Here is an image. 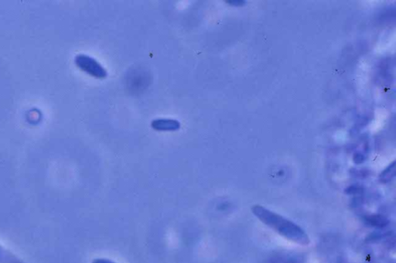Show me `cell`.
I'll return each mask as SVG.
<instances>
[{
    "label": "cell",
    "instance_id": "obj_1",
    "mask_svg": "<svg viewBox=\"0 0 396 263\" xmlns=\"http://www.w3.org/2000/svg\"><path fill=\"white\" fill-rule=\"evenodd\" d=\"M252 210H253V214L262 222L271 227L286 238L296 241V242L300 243V244H307L309 242V238L307 234L300 226L295 224L293 221L269 210V209L265 208L263 206H253Z\"/></svg>",
    "mask_w": 396,
    "mask_h": 263
},
{
    "label": "cell",
    "instance_id": "obj_2",
    "mask_svg": "<svg viewBox=\"0 0 396 263\" xmlns=\"http://www.w3.org/2000/svg\"><path fill=\"white\" fill-rule=\"evenodd\" d=\"M75 65L78 68L82 70V72H85L88 75L98 78V79H104L108 76L106 70L98 63L96 60L94 59L92 57L88 55L80 54L75 57Z\"/></svg>",
    "mask_w": 396,
    "mask_h": 263
},
{
    "label": "cell",
    "instance_id": "obj_3",
    "mask_svg": "<svg viewBox=\"0 0 396 263\" xmlns=\"http://www.w3.org/2000/svg\"><path fill=\"white\" fill-rule=\"evenodd\" d=\"M180 122L175 119H158L151 122V127L154 130L162 132H173L180 129Z\"/></svg>",
    "mask_w": 396,
    "mask_h": 263
},
{
    "label": "cell",
    "instance_id": "obj_4",
    "mask_svg": "<svg viewBox=\"0 0 396 263\" xmlns=\"http://www.w3.org/2000/svg\"><path fill=\"white\" fill-rule=\"evenodd\" d=\"M0 263H26L14 252L0 244Z\"/></svg>",
    "mask_w": 396,
    "mask_h": 263
},
{
    "label": "cell",
    "instance_id": "obj_5",
    "mask_svg": "<svg viewBox=\"0 0 396 263\" xmlns=\"http://www.w3.org/2000/svg\"><path fill=\"white\" fill-rule=\"evenodd\" d=\"M394 163L388 166L381 175V180L382 182H388L394 176Z\"/></svg>",
    "mask_w": 396,
    "mask_h": 263
},
{
    "label": "cell",
    "instance_id": "obj_6",
    "mask_svg": "<svg viewBox=\"0 0 396 263\" xmlns=\"http://www.w3.org/2000/svg\"><path fill=\"white\" fill-rule=\"evenodd\" d=\"M92 263H116L112 260L108 259V258H95L93 260Z\"/></svg>",
    "mask_w": 396,
    "mask_h": 263
},
{
    "label": "cell",
    "instance_id": "obj_7",
    "mask_svg": "<svg viewBox=\"0 0 396 263\" xmlns=\"http://www.w3.org/2000/svg\"><path fill=\"white\" fill-rule=\"evenodd\" d=\"M227 3L234 6H241L242 5V4H244V2H242V1H228Z\"/></svg>",
    "mask_w": 396,
    "mask_h": 263
}]
</instances>
